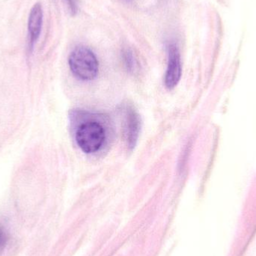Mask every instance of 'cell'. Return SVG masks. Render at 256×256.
Listing matches in <instances>:
<instances>
[{"instance_id":"9c48e42d","label":"cell","mask_w":256,"mask_h":256,"mask_svg":"<svg viewBox=\"0 0 256 256\" xmlns=\"http://www.w3.org/2000/svg\"><path fill=\"white\" fill-rule=\"evenodd\" d=\"M128 1H130V0H128Z\"/></svg>"},{"instance_id":"52a82bcc","label":"cell","mask_w":256,"mask_h":256,"mask_svg":"<svg viewBox=\"0 0 256 256\" xmlns=\"http://www.w3.org/2000/svg\"><path fill=\"white\" fill-rule=\"evenodd\" d=\"M9 240V232L7 226L0 220V254L3 252Z\"/></svg>"},{"instance_id":"8992f818","label":"cell","mask_w":256,"mask_h":256,"mask_svg":"<svg viewBox=\"0 0 256 256\" xmlns=\"http://www.w3.org/2000/svg\"><path fill=\"white\" fill-rule=\"evenodd\" d=\"M123 61L124 66L128 72H134L138 66V62L134 55V52L131 50L126 49L123 51Z\"/></svg>"},{"instance_id":"6da1fadb","label":"cell","mask_w":256,"mask_h":256,"mask_svg":"<svg viewBox=\"0 0 256 256\" xmlns=\"http://www.w3.org/2000/svg\"><path fill=\"white\" fill-rule=\"evenodd\" d=\"M68 64L72 73L82 80H92L98 74V60L86 46L75 48L69 56Z\"/></svg>"},{"instance_id":"5b68a950","label":"cell","mask_w":256,"mask_h":256,"mask_svg":"<svg viewBox=\"0 0 256 256\" xmlns=\"http://www.w3.org/2000/svg\"><path fill=\"white\" fill-rule=\"evenodd\" d=\"M141 130V120L138 114L134 109L127 110L126 122V136L128 146L130 150L135 148L140 136Z\"/></svg>"},{"instance_id":"7a4b0ae2","label":"cell","mask_w":256,"mask_h":256,"mask_svg":"<svg viewBox=\"0 0 256 256\" xmlns=\"http://www.w3.org/2000/svg\"><path fill=\"white\" fill-rule=\"evenodd\" d=\"M76 142L82 152L92 154L100 150L106 140L103 126L96 121H88L81 124L76 132Z\"/></svg>"},{"instance_id":"3957f363","label":"cell","mask_w":256,"mask_h":256,"mask_svg":"<svg viewBox=\"0 0 256 256\" xmlns=\"http://www.w3.org/2000/svg\"><path fill=\"white\" fill-rule=\"evenodd\" d=\"M168 64L165 74V86L168 90L174 88L178 84L182 78V67L180 54L176 44L171 43L167 46Z\"/></svg>"},{"instance_id":"277c9868","label":"cell","mask_w":256,"mask_h":256,"mask_svg":"<svg viewBox=\"0 0 256 256\" xmlns=\"http://www.w3.org/2000/svg\"><path fill=\"white\" fill-rule=\"evenodd\" d=\"M44 12L42 4L38 2L33 6L28 19V48L32 50L40 37L43 25Z\"/></svg>"},{"instance_id":"ba28073f","label":"cell","mask_w":256,"mask_h":256,"mask_svg":"<svg viewBox=\"0 0 256 256\" xmlns=\"http://www.w3.org/2000/svg\"><path fill=\"white\" fill-rule=\"evenodd\" d=\"M68 6L69 7L70 13L73 15L76 14L79 10V6H78V0H66Z\"/></svg>"}]
</instances>
